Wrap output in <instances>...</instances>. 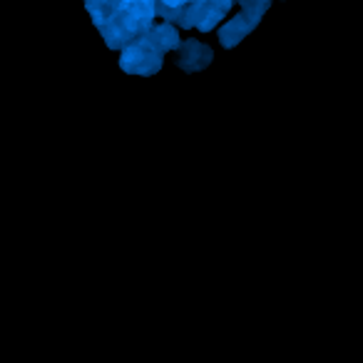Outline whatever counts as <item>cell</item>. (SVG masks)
<instances>
[{"label": "cell", "instance_id": "6da1fadb", "mask_svg": "<svg viewBox=\"0 0 363 363\" xmlns=\"http://www.w3.org/2000/svg\"><path fill=\"white\" fill-rule=\"evenodd\" d=\"M160 55H162L160 48H157L147 35H140L125 50V57H122V70L137 72V75H150V72L160 70V65H162Z\"/></svg>", "mask_w": 363, "mask_h": 363}, {"label": "cell", "instance_id": "7a4b0ae2", "mask_svg": "<svg viewBox=\"0 0 363 363\" xmlns=\"http://www.w3.org/2000/svg\"><path fill=\"white\" fill-rule=\"evenodd\" d=\"M212 60V50L204 45H199L197 40H189L187 45H182V52H179V65L187 67V70H199V67L209 65Z\"/></svg>", "mask_w": 363, "mask_h": 363}, {"label": "cell", "instance_id": "3957f363", "mask_svg": "<svg viewBox=\"0 0 363 363\" xmlns=\"http://www.w3.org/2000/svg\"><path fill=\"white\" fill-rule=\"evenodd\" d=\"M249 30H252V23H247V18L244 16L234 18V21H229L227 26L222 28V33H219V35H222V45L234 48L242 38H247Z\"/></svg>", "mask_w": 363, "mask_h": 363}, {"label": "cell", "instance_id": "277c9868", "mask_svg": "<svg viewBox=\"0 0 363 363\" xmlns=\"http://www.w3.org/2000/svg\"><path fill=\"white\" fill-rule=\"evenodd\" d=\"M187 3H197V0H164V6L172 8V11H182Z\"/></svg>", "mask_w": 363, "mask_h": 363}, {"label": "cell", "instance_id": "5b68a950", "mask_svg": "<svg viewBox=\"0 0 363 363\" xmlns=\"http://www.w3.org/2000/svg\"><path fill=\"white\" fill-rule=\"evenodd\" d=\"M147 3H152V0H120V6H147Z\"/></svg>", "mask_w": 363, "mask_h": 363}]
</instances>
